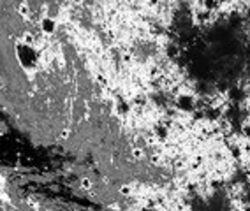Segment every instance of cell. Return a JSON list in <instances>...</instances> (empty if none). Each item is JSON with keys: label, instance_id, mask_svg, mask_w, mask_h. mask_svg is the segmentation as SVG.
Wrapping results in <instances>:
<instances>
[{"label": "cell", "instance_id": "obj_2", "mask_svg": "<svg viewBox=\"0 0 250 211\" xmlns=\"http://www.w3.org/2000/svg\"><path fill=\"white\" fill-rule=\"evenodd\" d=\"M81 187H83V188H86V190H88L90 187H92V181H90L88 178H83V180H81Z\"/></svg>", "mask_w": 250, "mask_h": 211}, {"label": "cell", "instance_id": "obj_1", "mask_svg": "<svg viewBox=\"0 0 250 211\" xmlns=\"http://www.w3.org/2000/svg\"><path fill=\"white\" fill-rule=\"evenodd\" d=\"M42 30L46 32V34H53V30H55V21L51 18H44L42 19Z\"/></svg>", "mask_w": 250, "mask_h": 211}, {"label": "cell", "instance_id": "obj_3", "mask_svg": "<svg viewBox=\"0 0 250 211\" xmlns=\"http://www.w3.org/2000/svg\"><path fill=\"white\" fill-rule=\"evenodd\" d=\"M120 192L123 193V195H129V193L132 192V188H130V185H123V187L120 188Z\"/></svg>", "mask_w": 250, "mask_h": 211}, {"label": "cell", "instance_id": "obj_4", "mask_svg": "<svg viewBox=\"0 0 250 211\" xmlns=\"http://www.w3.org/2000/svg\"><path fill=\"white\" fill-rule=\"evenodd\" d=\"M132 155H134L136 158H143V150H141V148H136V150H132Z\"/></svg>", "mask_w": 250, "mask_h": 211}]
</instances>
